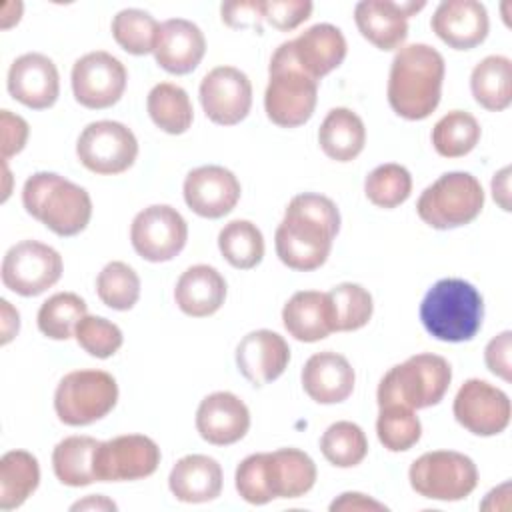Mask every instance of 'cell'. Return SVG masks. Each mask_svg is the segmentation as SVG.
<instances>
[{"instance_id": "cell-7", "label": "cell", "mask_w": 512, "mask_h": 512, "mask_svg": "<svg viewBox=\"0 0 512 512\" xmlns=\"http://www.w3.org/2000/svg\"><path fill=\"white\" fill-rule=\"evenodd\" d=\"M484 206L482 184L468 172H446L424 188L416 212L424 224L436 230H452L470 224Z\"/></svg>"}, {"instance_id": "cell-51", "label": "cell", "mask_w": 512, "mask_h": 512, "mask_svg": "<svg viewBox=\"0 0 512 512\" xmlns=\"http://www.w3.org/2000/svg\"><path fill=\"white\" fill-rule=\"evenodd\" d=\"M0 304H2V344H8L18 334L20 316H18V310H14L8 300H0Z\"/></svg>"}, {"instance_id": "cell-32", "label": "cell", "mask_w": 512, "mask_h": 512, "mask_svg": "<svg viewBox=\"0 0 512 512\" xmlns=\"http://www.w3.org/2000/svg\"><path fill=\"white\" fill-rule=\"evenodd\" d=\"M100 440L92 436H68L52 450V468L56 478L72 488L96 482L94 454Z\"/></svg>"}, {"instance_id": "cell-36", "label": "cell", "mask_w": 512, "mask_h": 512, "mask_svg": "<svg viewBox=\"0 0 512 512\" xmlns=\"http://www.w3.org/2000/svg\"><path fill=\"white\" fill-rule=\"evenodd\" d=\"M480 140L478 120L464 112L452 110L444 114L432 128V146L444 158H460L470 154Z\"/></svg>"}, {"instance_id": "cell-17", "label": "cell", "mask_w": 512, "mask_h": 512, "mask_svg": "<svg viewBox=\"0 0 512 512\" xmlns=\"http://www.w3.org/2000/svg\"><path fill=\"white\" fill-rule=\"evenodd\" d=\"M184 202L202 218H222L230 214L240 200V182L224 166H198L184 178Z\"/></svg>"}, {"instance_id": "cell-34", "label": "cell", "mask_w": 512, "mask_h": 512, "mask_svg": "<svg viewBox=\"0 0 512 512\" xmlns=\"http://www.w3.org/2000/svg\"><path fill=\"white\" fill-rule=\"evenodd\" d=\"M152 122L166 134H184L194 120V110L184 88L172 82L156 84L146 98Z\"/></svg>"}, {"instance_id": "cell-38", "label": "cell", "mask_w": 512, "mask_h": 512, "mask_svg": "<svg viewBox=\"0 0 512 512\" xmlns=\"http://www.w3.org/2000/svg\"><path fill=\"white\" fill-rule=\"evenodd\" d=\"M322 456L336 468L358 466L368 454L364 430L348 420L330 424L320 438Z\"/></svg>"}, {"instance_id": "cell-24", "label": "cell", "mask_w": 512, "mask_h": 512, "mask_svg": "<svg viewBox=\"0 0 512 512\" xmlns=\"http://www.w3.org/2000/svg\"><path fill=\"white\" fill-rule=\"evenodd\" d=\"M288 44L294 62L316 82L336 70L348 52L342 30L332 24H314Z\"/></svg>"}, {"instance_id": "cell-4", "label": "cell", "mask_w": 512, "mask_h": 512, "mask_svg": "<svg viewBox=\"0 0 512 512\" xmlns=\"http://www.w3.org/2000/svg\"><path fill=\"white\" fill-rule=\"evenodd\" d=\"M24 210L58 236L80 234L92 218L90 194L56 172H36L22 188Z\"/></svg>"}, {"instance_id": "cell-23", "label": "cell", "mask_w": 512, "mask_h": 512, "mask_svg": "<svg viewBox=\"0 0 512 512\" xmlns=\"http://www.w3.org/2000/svg\"><path fill=\"white\" fill-rule=\"evenodd\" d=\"M262 478L268 500L300 498L312 490L316 482L314 460L298 448H278L260 452Z\"/></svg>"}, {"instance_id": "cell-21", "label": "cell", "mask_w": 512, "mask_h": 512, "mask_svg": "<svg viewBox=\"0 0 512 512\" xmlns=\"http://www.w3.org/2000/svg\"><path fill=\"white\" fill-rule=\"evenodd\" d=\"M250 428L248 406L232 392H212L198 404L196 430L214 446H228L246 436Z\"/></svg>"}, {"instance_id": "cell-5", "label": "cell", "mask_w": 512, "mask_h": 512, "mask_svg": "<svg viewBox=\"0 0 512 512\" xmlns=\"http://www.w3.org/2000/svg\"><path fill=\"white\" fill-rule=\"evenodd\" d=\"M318 102V82L310 78L292 58L290 44L282 42L270 58L264 110L280 128L306 124Z\"/></svg>"}, {"instance_id": "cell-14", "label": "cell", "mask_w": 512, "mask_h": 512, "mask_svg": "<svg viewBox=\"0 0 512 512\" xmlns=\"http://www.w3.org/2000/svg\"><path fill=\"white\" fill-rule=\"evenodd\" d=\"M70 80L78 104L90 110H104L122 98L128 72L124 64L112 54L94 50L74 62Z\"/></svg>"}, {"instance_id": "cell-52", "label": "cell", "mask_w": 512, "mask_h": 512, "mask_svg": "<svg viewBox=\"0 0 512 512\" xmlns=\"http://www.w3.org/2000/svg\"><path fill=\"white\" fill-rule=\"evenodd\" d=\"M70 510H118V506L102 494H90L84 500L74 502Z\"/></svg>"}, {"instance_id": "cell-3", "label": "cell", "mask_w": 512, "mask_h": 512, "mask_svg": "<svg viewBox=\"0 0 512 512\" xmlns=\"http://www.w3.org/2000/svg\"><path fill=\"white\" fill-rule=\"evenodd\" d=\"M484 318L482 294L462 278H442L428 288L420 302L426 332L442 342H468Z\"/></svg>"}, {"instance_id": "cell-18", "label": "cell", "mask_w": 512, "mask_h": 512, "mask_svg": "<svg viewBox=\"0 0 512 512\" xmlns=\"http://www.w3.org/2000/svg\"><path fill=\"white\" fill-rule=\"evenodd\" d=\"M426 2L362 0L354 8V22L360 34L378 50H396L408 36V18L422 10Z\"/></svg>"}, {"instance_id": "cell-11", "label": "cell", "mask_w": 512, "mask_h": 512, "mask_svg": "<svg viewBox=\"0 0 512 512\" xmlns=\"http://www.w3.org/2000/svg\"><path fill=\"white\" fill-rule=\"evenodd\" d=\"M2 284L20 296H40L62 276V256L38 240L14 244L2 260Z\"/></svg>"}, {"instance_id": "cell-27", "label": "cell", "mask_w": 512, "mask_h": 512, "mask_svg": "<svg viewBox=\"0 0 512 512\" xmlns=\"http://www.w3.org/2000/svg\"><path fill=\"white\" fill-rule=\"evenodd\" d=\"M222 466L206 454L182 456L170 470L168 488L172 496L186 504L216 500L222 492Z\"/></svg>"}, {"instance_id": "cell-29", "label": "cell", "mask_w": 512, "mask_h": 512, "mask_svg": "<svg viewBox=\"0 0 512 512\" xmlns=\"http://www.w3.org/2000/svg\"><path fill=\"white\" fill-rule=\"evenodd\" d=\"M282 324L298 342H318L334 332L326 292L300 290L282 308Z\"/></svg>"}, {"instance_id": "cell-50", "label": "cell", "mask_w": 512, "mask_h": 512, "mask_svg": "<svg viewBox=\"0 0 512 512\" xmlns=\"http://www.w3.org/2000/svg\"><path fill=\"white\" fill-rule=\"evenodd\" d=\"M492 196L502 210H510V166L498 170L492 178Z\"/></svg>"}, {"instance_id": "cell-47", "label": "cell", "mask_w": 512, "mask_h": 512, "mask_svg": "<svg viewBox=\"0 0 512 512\" xmlns=\"http://www.w3.org/2000/svg\"><path fill=\"white\" fill-rule=\"evenodd\" d=\"M222 22L230 28H252L256 32L262 30V12L260 0H236L224 2L220 6Z\"/></svg>"}, {"instance_id": "cell-10", "label": "cell", "mask_w": 512, "mask_h": 512, "mask_svg": "<svg viewBox=\"0 0 512 512\" xmlns=\"http://www.w3.org/2000/svg\"><path fill=\"white\" fill-rule=\"evenodd\" d=\"M76 156L94 174H122L136 162L138 140L122 122H90L78 136Z\"/></svg>"}, {"instance_id": "cell-49", "label": "cell", "mask_w": 512, "mask_h": 512, "mask_svg": "<svg viewBox=\"0 0 512 512\" xmlns=\"http://www.w3.org/2000/svg\"><path fill=\"white\" fill-rule=\"evenodd\" d=\"M338 510H388L382 502L362 494V492H344L340 494L332 504H330V512H338Z\"/></svg>"}, {"instance_id": "cell-9", "label": "cell", "mask_w": 512, "mask_h": 512, "mask_svg": "<svg viewBox=\"0 0 512 512\" xmlns=\"http://www.w3.org/2000/svg\"><path fill=\"white\" fill-rule=\"evenodd\" d=\"M416 494L440 502H456L470 496L478 484L472 458L456 450H432L416 458L408 470Z\"/></svg>"}, {"instance_id": "cell-31", "label": "cell", "mask_w": 512, "mask_h": 512, "mask_svg": "<svg viewBox=\"0 0 512 512\" xmlns=\"http://www.w3.org/2000/svg\"><path fill=\"white\" fill-rule=\"evenodd\" d=\"M474 100L490 110L502 112L512 102V62L506 56L492 54L480 60L470 74Z\"/></svg>"}, {"instance_id": "cell-39", "label": "cell", "mask_w": 512, "mask_h": 512, "mask_svg": "<svg viewBox=\"0 0 512 512\" xmlns=\"http://www.w3.org/2000/svg\"><path fill=\"white\" fill-rule=\"evenodd\" d=\"M160 24L154 16L140 8H124L112 20V36L116 44L134 56L154 52Z\"/></svg>"}, {"instance_id": "cell-22", "label": "cell", "mask_w": 512, "mask_h": 512, "mask_svg": "<svg viewBox=\"0 0 512 512\" xmlns=\"http://www.w3.org/2000/svg\"><path fill=\"white\" fill-rule=\"evenodd\" d=\"M290 362L288 342L272 330L248 332L236 346V366L254 386H264L282 376Z\"/></svg>"}, {"instance_id": "cell-1", "label": "cell", "mask_w": 512, "mask_h": 512, "mask_svg": "<svg viewBox=\"0 0 512 512\" xmlns=\"http://www.w3.org/2000/svg\"><path fill=\"white\" fill-rule=\"evenodd\" d=\"M338 230L340 212L328 196L314 192L298 194L288 202L284 218L276 228V254L292 270H316L328 260Z\"/></svg>"}, {"instance_id": "cell-35", "label": "cell", "mask_w": 512, "mask_h": 512, "mask_svg": "<svg viewBox=\"0 0 512 512\" xmlns=\"http://www.w3.org/2000/svg\"><path fill=\"white\" fill-rule=\"evenodd\" d=\"M218 248L224 260L238 268L250 270L264 258V236L250 220H232L218 234Z\"/></svg>"}, {"instance_id": "cell-33", "label": "cell", "mask_w": 512, "mask_h": 512, "mask_svg": "<svg viewBox=\"0 0 512 512\" xmlns=\"http://www.w3.org/2000/svg\"><path fill=\"white\" fill-rule=\"evenodd\" d=\"M40 484L36 456L26 450H10L0 458V508L22 506Z\"/></svg>"}, {"instance_id": "cell-2", "label": "cell", "mask_w": 512, "mask_h": 512, "mask_svg": "<svg viewBox=\"0 0 512 512\" xmlns=\"http://www.w3.org/2000/svg\"><path fill=\"white\" fill-rule=\"evenodd\" d=\"M446 64L442 54L428 44L402 46L388 74V104L406 120H424L440 104Z\"/></svg>"}, {"instance_id": "cell-6", "label": "cell", "mask_w": 512, "mask_h": 512, "mask_svg": "<svg viewBox=\"0 0 512 512\" xmlns=\"http://www.w3.org/2000/svg\"><path fill=\"white\" fill-rule=\"evenodd\" d=\"M452 380V368L438 354H414L402 364L392 366L380 380L378 406L400 404L412 410L436 406Z\"/></svg>"}, {"instance_id": "cell-20", "label": "cell", "mask_w": 512, "mask_h": 512, "mask_svg": "<svg viewBox=\"0 0 512 512\" xmlns=\"http://www.w3.org/2000/svg\"><path fill=\"white\" fill-rule=\"evenodd\" d=\"M432 32L454 50H472L488 36L490 20L484 4L476 0H444L436 6Z\"/></svg>"}, {"instance_id": "cell-41", "label": "cell", "mask_w": 512, "mask_h": 512, "mask_svg": "<svg viewBox=\"0 0 512 512\" xmlns=\"http://www.w3.org/2000/svg\"><path fill=\"white\" fill-rule=\"evenodd\" d=\"M380 444L390 452L410 450L422 436V424L412 408L400 404L380 406L376 420Z\"/></svg>"}, {"instance_id": "cell-15", "label": "cell", "mask_w": 512, "mask_h": 512, "mask_svg": "<svg viewBox=\"0 0 512 512\" xmlns=\"http://www.w3.org/2000/svg\"><path fill=\"white\" fill-rule=\"evenodd\" d=\"M452 412L456 422L474 436H496L508 428L512 408L504 390L486 380L470 378L458 388Z\"/></svg>"}, {"instance_id": "cell-13", "label": "cell", "mask_w": 512, "mask_h": 512, "mask_svg": "<svg viewBox=\"0 0 512 512\" xmlns=\"http://www.w3.org/2000/svg\"><path fill=\"white\" fill-rule=\"evenodd\" d=\"M160 464L158 444L144 434H122L100 442L94 454L96 482L148 478Z\"/></svg>"}, {"instance_id": "cell-40", "label": "cell", "mask_w": 512, "mask_h": 512, "mask_svg": "<svg viewBox=\"0 0 512 512\" xmlns=\"http://www.w3.org/2000/svg\"><path fill=\"white\" fill-rule=\"evenodd\" d=\"M86 316V302L74 292H58L42 302L36 322L38 330L52 340L74 336L78 322Z\"/></svg>"}, {"instance_id": "cell-12", "label": "cell", "mask_w": 512, "mask_h": 512, "mask_svg": "<svg viewBox=\"0 0 512 512\" xmlns=\"http://www.w3.org/2000/svg\"><path fill=\"white\" fill-rule=\"evenodd\" d=\"M188 240V224L168 204H152L140 210L130 226V242L136 254L148 262H168L182 252Z\"/></svg>"}, {"instance_id": "cell-8", "label": "cell", "mask_w": 512, "mask_h": 512, "mask_svg": "<svg viewBox=\"0 0 512 512\" xmlns=\"http://www.w3.org/2000/svg\"><path fill=\"white\" fill-rule=\"evenodd\" d=\"M118 402V384L104 370L68 372L56 386L54 410L66 426H88L112 412Z\"/></svg>"}, {"instance_id": "cell-42", "label": "cell", "mask_w": 512, "mask_h": 512, "mask_svg": "<svg viewBox=\"0 0 512 512\" xmlns=\"http://www.w3.org/2000/svg\"><path fill=\"white\" fill-rule=\"evenodd\" d=\"M96 294L112 310H130L140 298V278L126 262H108L98 272Z\"/></svg>"}, {"instance_id": "cell-44", "label": "cell", "mask_w": 512, "mask_h": 512, "mask_svg": "<svg viewBox=\"0 0 512 512\" xmlns=\"http://www.w3.org/2000/svg\"><path fill=\"white\" fill-rule=\"evenodd\" d=\"M74 336L78 346L84 348V352L102 360L114 356L124 342L122 330L114 322L102 316H90V314H86L78 322Z\"/></svg>"}, {"instance_id": "cell-25", "label": "cell", "mask_w": 512, "mask_h": 512, "mask_svg": "<svg viewBox=\"0 0 512 512\" xmlns=\"http://www.w3.org/2000/svg\"><path fill=\"white\" fill-rule=\"evenodd\" d=\"M204 52L206 38L194 22L170 18L160 24L154 58L162 70L176 76L190 74L202 62Z\"/></svg>"}, {"instance_id": "cell-43", "label": "cell", "mask_w": 512, "mask_h": 512, "mask_svg": "<svg viewBox=\"0 0 512 512\" xmlns=\"http://www.w3.org/2000/svg\"><path fill=\"white\" fill-rule=\"evenodd\" d=\"M364 192L374 206L390 210L408 200L412 192V176L400 164H380L366 176Z\"/></svg>"}, {"instance_id": "cell-28", "label": "cell", "mask_w": 512, "mask_h": 512, "mask_svg": "<svg viewBox=\"0 0 512 512\" xmlns=\"http://www.w3.org/2000/svg\"><path fill=\"white\" fill-rule=\"evenodd\" d=\"M174 300L186 316H212L226 300V280L214 266L194 264L180 274Z\"/></svg>"}, {"instance_id": "cell-16", "label": "cell", "mask_w": 512, "mask_h": 512, "mask_svg": "<svg viewBox=\"0 0 512 512\" xmlns=\"http://www.w3.org/2000/svg\"><path fill=\"white\" fill-rule=\"evenodd\" d=\"M200 104L208 120L220 126L242 122L252 108V84L234 66H216L200 82Z\"/></svg>"}, {"instance_id": "cell-46", "label": "cell", "mask_w": 512, "mask_h": 512, "mask_svg": "<svg viewBox=\"0 0 512 512\" xmlns=\"http://www.w3.org/2000/svg\"><path fill=\"white\" fill-rule=\"evenodd\" d=\"M510 350H512V332L510 330H504L498 336H494L484 348V362H486L488 370L506 382L512 380V360H510L512 352Z\"/></svg>"}, {"instance_id": "cell-19", "label": "cell", "mask_w": 512, "mask_h": 512, "mask_svg": "<svg viewBox=\"0 0 512 512\" xmlns=\"http://www.w3.org/2000/svg\"><path fill=\"white\" fill-rule=\"evenodd\" d=\"M8 92L14 100L32 110L54 106L60 94L56 64L40 52L18 56L8 70Z\"/></svg>"}, {"instance_id": "cell-37", "label": "cell", "mask_w": 512, "mask_h": 512, "mask_svg": "<svg viewBox=\"0 0 512 512\" xmlns=\"http://www.w3.org/2000/svg\"><path fill=\"white\" fill-rule=\"evenodd\" d=\"M334 332L360 330L372 318V296L366 288L354 282H342L328 292Z\"/></svg>"}, {"instance_id": "cell-26", "label": "cell", "mask_w": 512, "mask_h": 512, "mask_svg": "<svg viewBox=\"0 0 512 512\" xmlns=\"http://www.w3.org/2000/svg\"><path fill=\"white\" fill-rule=\"evenodd\" d=\"M300 378L304 392L318 404L344 402L356 384V374L348 358L332 350L312 354Z\"/></svg>"}, {"instance_id": "cell-30", "label": "cell", "mask_w": 512, "mask_h": 512, "mask_svg": "<svg viewBox=\"0 0 512 512\" xmlns=\"http://www.w3.org/2000/svg\"><path fill=\"white\" fill-rule=\"evenodd\" d=\"M318 144L330 160H354L366 144V128L362 118L350 108H332L320 124Z\"/></svg>"}, {"instance_id": "cell-45", "label": "cell", "mask_w": 512, "mask_h": 512, "mask_svg": "<svg viewBox=\"0 0 512 512\" xmlns=\"http://www.w3.org/2000/svg\"><path fill=\"white\" fill-rule=\"evenodd\" d=\"M314 4L308 0H260L262 20L280 32H290L310 18Z\"/></svg>"}, {"instance_id": "cell-48", "label": "cell", "mask_w": 512, "mask_h": 512, "mask_svg": "<svg viewBox=\"0 0 512 512\" xmlns=\"http://www.w3.org/2000/svg\"><path fill=\"white\" fill-rule=\"evenodd\" d=\"M0 126H2V144H0L2 146V162H6L14 154L22 152V148L26 146L30 128L22 116L12 114L10 110L0 112Z\"/></svg>"}]
</instances>
